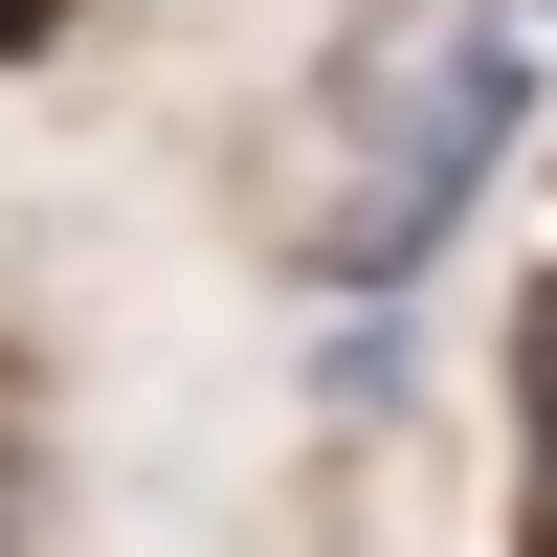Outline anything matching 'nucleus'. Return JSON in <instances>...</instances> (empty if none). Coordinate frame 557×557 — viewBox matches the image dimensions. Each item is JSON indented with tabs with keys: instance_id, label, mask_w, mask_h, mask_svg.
Returning a JSON list of instances; mask_svg holds the SVG:
<instances>
[{
	"instance_id": "1",
	"label": "nucleus",
	"mask_w": 557,
	"mask_h": 557,
	"mask_svg": "<svg viewBox=\"0 0 557 557\" xmlns=\"http://www.w3.org/2000/svg\"><path fill=\"white\" fill-rule=\"evenodd\" d=\"M513 112H535V45H513V23H446V45H424V89L380 112V178L335 201V246H312V268H335L357 312H401V268L469 223V178L513 157Z\"/></svg>"
},
{
	"instance_id": "2",
	"label": "nucleus",
	"mask_w": 557,
	"mask_h": 557,
	"mask_svg": "<svg viewBox=\"0 0 557 557\" xmlns=\"http://www.w3.org/2000/svg\"><path fill=\"white\" fill-rule=\"evenodd\" d=\"M312 401H401V312H335L312 335Z\"/></svg>"
},
{
	"instance_id": "3",
	"label": "nucleus",
	"mask_w": 557,
	"mask_h": 557,
	"mask_svg": "<svg viewBox=\"0 0 557 557\" xmlns=\"http://www.w3.org/2000/svg\"><path fill=\"white\" fill-rule=\"evenodd\" d=\"M491 23H513V45H535V23H557V0H491Z\"/></svg>"
}]
</instances>
